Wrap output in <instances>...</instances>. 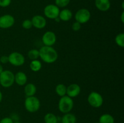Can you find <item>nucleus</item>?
I'll use <instances>...</instances> for the list:
<instances>
[{"label":"nucleus","instance_id":"obj_1","mask_svg":"<svg viewBox=\"0 0 124 123\" xmlns=\"http://www.w3.org/2000/svg\"><path fill=\"white\" fill-rule=\"evenodd\" d=\"M39 57L46 63H53L57 60L58 54L56 50L52 47L43 46L39 50Z\"/></svg>","mask_w":124,"mask_h":123},{"label":"nucleus","instance_id":"obj_2","mask_svg":"<svg viewBox=\"0 0 124 123\" xmlns=\"http://www.w3.org/2000/svg\"><path fill=\"white\" fill-rule=\"evenodd\" d=\"M74 106L73 100L67 95L61 97L58 103V109L63 113H70Z\"/></svg>","mask_w":124,"mask_h":123},{"label":"nucleus","instance_id":"obj_3","mask_svg":"<svg viewBox=\"0 0 124 123\" xmlns=\"http://www.w3.org/2000/svg\"><path fill=\"white\" fill-rule=\"evenodd\" d=\"M15 83V75L10 70H4L0 74V84L3 88H8Z\"/></svg>","mask_w":124,"mask_h":123},{"label":"nucleus","instance_id":"obj_4","mask_svg":"<svg viewBox=\"0 0 124 123\" xmlns=\"http://www.w3.org/2000/svg\"><path fill=\"white\" fill-rule=\"evenodd\" d=\"M24 106L25 109L29 112L35 113L39 109L41 102L39 100L36 96H28L24 101Z\"/></svg>","mask_w":124,"mask_h":123},{"label":"nucleus","instance_id":"obj_5","mask_svg":"<svg viewBox=\"0 0 124 123\" xmlns=\"http://www.w3.org/2000/svg\"><path fill=\"white\" fill-rule=\"evenodd\" d=\"M87 100L89 104L94 108H99L101 107L104 102L103 97L97 92H92L88 95Z\"/></svg>","mask_w":124,"mask_h":123},{"label":"nucleus","instance_id":"obj_6","mask_svg":"<svg viewBox=\"0 0 124 123\" xmlns=\"http://www.w3.org/2000/svg\"><path fill=\"white\" fill-rule=\"evenodd\" d=\"M76 21L81 24H85L90 20L91 18L90 12L87 8H81L78 10L75 16Z\"/></svg>","mask_w":124,"mask_h":123},{"label":"nucleus","instance_id":"obj_7","mask_svg":"<svg viewBox=\"0 0 124 123\" xmlns=\"http://www.w3.org/2000/svg\"><path fill=\"white\" fill-rule=\"evenodd\" d=\"M8 62L15 66H22L25 63V57L18 52H13L8 55Z\"/></svg>","mask_w":124,"mask_h":123},{"label":"nucleus","instance_id":"obj_8","mask_svg":"<svg viewBox=\"0 0 124 123\" xmlns=\"http://www.w3.org/2000/svg\"><path fill=\"white\" fill-rule=\"evenodd\" d=\"M60 10L55 4H48L44 9V15L50 19H55L59 16Z\"/></svg>","mask_w":124,"mask_h":123},{"label":"nucleus","instance_id":"obj_9","mask_svg":"<svg viewBox=\"0 0 124 123\" xmlns=\"http://www.w3.org/2000/svg\"><path fill=\"white\" fill-rule=\"evenodd\" d=\"M15 18L11 14H4L0 16V28L7 29L12 27L15 24Z\"/></svg>","mask_w":124,"mask_h":123},{"label":"nucleus","instance_id":"obj_10","mask_svg":"<svg viewBox=\"0 0 124 123\" xmlns=\"http://www.w3.org/2000/svg\"><path fill=\"white\" fill-rule=\"evenodd\" d=\"M42 41L45 46L52 47L56 42V36L52 31H47L43 34Z\"/></svg>","mask_w":124,"mask_h":123},{"label":"nucleus","instance_id":"obj_11","mask_svg":"<svg viewBox=\"0 0 124 123\" xmlns=\"http://www.w3.org/2000/svg\"><path fill=\"white\" fill-rule=\"evenodd\" d=\"M31 22L34 27L37 29H42L47 25L46 18L41 15H35L31 19Z\"/></svg>","mask_w":124,"mask_h":123},{"label":"nucleus","instance_id":"obj_12","mask_svg":"<svg viewBox=\"0 0 124 123\" xmlns=\"http://www.w3.org/2000/svg\"><path fill=\"white\" fill-rule=\"evenodd\" d=\"M80 93H81V87L78 84L73 83L67 87L66 95L71 98L78 96Z\"/></svg>","mask_w":124,"mask_h":123},{"label":"nucleus","instance_id":"obj_13","mask_svg":"<svg viewBox=\"0 0 124 123\" xmlns=\"http://www.w3.org/2000/svg\"><path fill=\"white\" fill-rule=\"evenodd\" d=\"M95 6L101 12H107L111 7L110 0H95Z\"/></svg>","mask_w":124,"mask_h":123},{"label":"nucleus","instance_id":"obj_14","mask_svg":"<svg viewBox=\"0 0 124 123\" xmlns=\"http://www.w3.org/2000/svg\"><path fill=\"white\" fill-rule=\"evenodd\" d=\"M27 77L24 72L19 71L15 75V82L19 86H24L26 84Z\"/></svg>","mask_w":124,"mask_h":123},{"label":"nucleus","instance_id":"obj_15","mask_svg":"<svg viewBox=\"0 0 124 123\" xmlns=\"http://www.w3.org/2000/svg\"><path fill=\"white\" fill-rule=\"evenodd\" d=\"M72 16L73 13L70 10L67 9V8H65V9H63L61 11H60L58 18H59L61 20L67 22L70 20L72 18Z\"/></svg>","mask_w":124,"mask_h":123},{"label":"nucleus","instance_id":"obj_16","mask_svg":"<svg viewBox=\"0 0 124 123\" xmlns=\"http://www.w3.org/2000/svg\"><path fill=\"white\" fill-rule=\"evenodd\" d=\"M37 91L36 86L33 83H28L24 87V93L27 97L34 96Z\"/></svg>","mask_w":124,"mask_h":123},{"label":"nucleus","instance_id":"obj_17","mask_svg":"<svg viewBox=\"0 0 124 123\" xmlns=\"http://www.w3.org/2000/svg\"><path fill=\"white\" fill-rule=\"evenodd\" d=\"M76 117L70 113H65L62 118V123H76Z\"/></svg>","mask_w":124,"mask_h":123},{"label":"nucleus","instance_id":"obj_18","mask_svg":"<svg viewBox=\"0 0 124 123\" xmlns=\"http://www.w3.org/2000/svg\"><path fill=\"white\" fill-rule=\"evenodd\" d=\"M99 123H115V118L108 113L102 115L99 119Z\"/></svg>","mask_w":124,"mask_h":123},{"label":"nucleus","instance_id":"obj_19","mask_svg":"<svg viewBox=\"0 0 124 123\" xmlns=\"http://www.w3.org/2000/svg\"><path fill=\"white\" fill-rule=\"evenodd\" d=\"M30 68L33 72H38L42 68V63L38 59L31 60L30 63Z\"/></svg>","mask_w":124,"mask_h":123},{"label":"nucleus","instance_id":"obj_20","mask_svg":"<svg viewBox=\"0 0 124 123\" xmlns=\"http://www.w3.org/2000/svg\"><path fill=\"white\" fill-rule=\"evenodd\" d=\"M55 92L56 93L58 94V95H59L61 97L65 96V95H66L67 94L66 86L64 84H62V83L58 84V85L56 86Z\"/></svg>","mask_w":124,"mask_h":123},{"label":"nucleus","instance_id":"obj_21","mask_svg":"<svg viewBox=\"0 0 124 123\" xmlns=\"http://www.w3.org/2000/svg\"><path fill=\"white\" fill-rule=\"evenodd\" d=\"M45 123H57L58 118L52 113H48L44 116Z\"/></svg>","mask_w":124,"mask_h":123},{"label":"nucleus","instance_id":"obj_22","mask_svg":"<svg viewBox=\"0 0 124 123\" xmlns=\"http://www.w3.org/2000/svg\"><path fill=\"white\" fill-rule=\"evenodd\" d=\"M27 56L30 60H36L39 57V52L36 49H30L27 53Z\"/></svg>","mask_w":124,"mask_h":123},{"label":"nucleus","instance_id":"obj_23","mask_svg":"<svg viewBox=\"0 0 124 123\" xmlns=\"http://www.w3.org/2000/svg\"><path fill=\"white\" fill-rule=\"evenodd\" d=\"M115 42L119 47L124 48V34L123 33L118 34L115 37Z\"/></svg>","mask_w":124,"mask_h":123},{"label":"nucleus","instance_id":"obj_24","mask_svg":"<svg viewBox=\"0 0 124 123\" xmlns=\"http://www.w3.org/2000/svg\"><path fill=\"white\" fill-rule=\"evenodd\" d=\"M70 2V0H55V5L59 8H64L67 6Z\"/></svg>","mask_w":124,"mask_h":123},{"label":"nucleus","instance_id":"obj_25","mask_svg":"<svg viewBox=\"0 0 124 123\" xmlns=\"http://www.w3.org/2000/svg\"><path fill=\"white\" fill-rule=\"evenodd\" d=\"M22 26L25 30H29L33 27L31 20L30 19H25L22 23Z\"/></svg>","mask_w":124,"mask_h":123},{"label":"nucleus","instance_id":"obj_26","mask_svg":"<svg viewBox=\"0 0 124 123\" xmlns=\"http://www.w3.org/2000/svg\"><path fill=\"white\" fill-rule=\"evenodd\" d=\"M73 30L75 31H78L81 29V24L80 23H79L78 22L76 21L75 22H73V24H72V26H71Z\"/></svg>","mask_w":124,"mask_h":123},{"label":"nucleus","instance_id":"obj_27","mask_svg":"<svg viewBox=\"0 0 124 123\" xmlns=\"http://www.w3.org/2000/svg\"><path fill=\"white\" fill-rule=\"evenodd\" d=\"M12 0H0V7H7L10 6Z\"/></svg>","mask_w":124,"mask_h":123},{"label":"nucleus","instance_id":"obj_28","mask_svg":"<svg viewBox=\"0 0 124 123\" xmlns=\"http://www.w3.org/2000/svg\"><path fill=\"white\" fill-rule=\"evenodd\" d=\"M0 123H13V119L9 117H5L0 121Z\"/></svg>","mask_w":124,"mask_h":123},{"label":"nucleus","instance_id":"obj_29","mask_svg":"<svg viewBox=\"0 0 124 123\" xmlns=\"http://www.w3.org/2000/svg\"><path fill=\"white\" fill-rule=\"evenodd\" d=\"M0 62H1V63H7L8 62V57L7 55H2L0 57Z\"/></svg>","mask_w":124,"mask_h":123},{"label":"nucleus","instance_id":"obj_30","mask_svg":"<svg viewBox=\"0 0 124 123\" xmlns=\"http://www.w3.org/2000/svg\"><path fill=\"white\" fill-rule=\"evenodd\" d=\"M121 22L122 23L124 22V12H122V14H121Z\"/></svg>","mask_w":124,"mask_h":123},{"label":"nucleus","instance_id":"obj_31","mask_svg":"<svg viewBox=\"0 0 124 123\" xmlns=\"http://www.w3.org/2000/svg\"><path fill=\"white\" fill-rule=\"evenodd\" d=\"M2 94L1 92V90H0V103H1V102L2 101Z\"/></svg>","mask_w":124,"mask_h":123},{"label":"nucleus","instance_id":"obj_32","mask_svg":"<svg viewBox=\"0 0 124 123\" xmlns=\"http://www.w3.org/2000/svg\"><path fill=\"white\" fill-rule=\"evenodd\" d=\"M3 71H4V70H3V67H2V65H1V64H0V74H1V72H2Z\"/></svg>","mask_w":124,"mask_h":123},{"label":"nucleus","instance_id":"obj_33","mask_svg":"<svg viewBox=\"0 0 124 123\" xmlns=\"http://www.w3.org/2000/svg\"><path fill=\"white\" fill-rule=\"evenodd\" d=\"M21 123L20 122H16V123Z\"/></svg>","mask_w":124,"mask_h":123}]
</instances>
